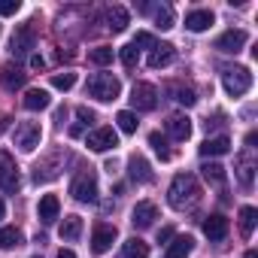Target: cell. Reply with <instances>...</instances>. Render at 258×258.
Here are the masks:
<instances>
[{"instance_id": "cell-22", "label": "cell", "mask_w": 258, "mask_h": 258, "mask_svg": "<svg viewBox=\"0 0 258 258\" xmlns=\"http://www.w3.org/2000/svg\"><path fill=\"white\" fill-rule=\"evenodd\" d=\"M204 234L210 240H225L228 237V219L225 216H210L204 219Z\"/></svg>"}, {"instance_id": "cell-3", "label": "cell", "mask_w": 258, "mask_h": 258, "mask_svg": "<svg viewBox=\"0 0 258 258\" xmlns=\"http://www.w3.org/2000/svg\"><path fill=\"white\" fill-rule=\"evenodd\" d=\"M222 85L231 97H243L252 88V73L249 67H225L222 70Z\"/></svg>"}, {"instance_id": "cell-46", "label": "cell", "mask_w": 258, "mask_h": 258, "mask_svg": "<svg viewBox=\"0 0 258 258\" xmlns=\"http://www.w3.org/2000/svg\"><path fill=\"white\" fill-rule=\"evenodd\" d=\"M243 258H258V252H255V249H249V252H246Z\"/></svg>"}, {"instance_id": "cell-27", "label": "cell", "mask_w": 258, "mask_h": 258, "mask_svg": "<svg viewBox=\"0 0 258 258\" xmlns=\"http://www.w3.org/2000/svg\"><path fill=\"white\" fill-rule=\"evenodd\" d=\"M149 146L155 149V155H158L161 161H170V158H173V149L167 146V137H161L158 131H152V134H149Z\"/></svg>"}, {"instance_id": "cell-29", "label": "cell", "mask_w": 258, "mask_h": 258, "mask_svg": "<svg viewBox=\"0 0 258 258\" xmlns=\"http://www.w3.org/2000/svg\"><path fill=\"white\" fill-rule=\"evenodd\" d=\"M22 240H25V234L19 228H0V249H16V246H22Z\"/></svg>"}, {"instance_id": "cell-13", "label": "cell", "mask_w": 258, "mask_h": 258, "mask_svg": "<svg viewBox=\"0 0 258 258\" xmlns=\"http://www.w3.org/2000/svg\"><path fill=\"white\" fill-rule=\"evenodd\" d=\"M127 173H131L134 182H143V185L155 179V173H152V167H149V161L143 155H134L131 161H127Z\"/></svg>"}, {"instance_id": "cell-33", "label": "cell", "mask_w": 258, "mask_h": 258, "mask_svg": "<svg viewBox=\"0 0 258 258\" xmlns=\"http://www.w3.org/2000/svg\"><path fill=\"white\" fill-rule=\"evenodd\" d=\"M115 121H118V131H124V134H134V131H137V124H140L137 115H134V112H127V109H121V112L115 115Z\"/></svg>"}, {"instance_id": "cell-39", "label": "cell", "mask_w": 258, "mask_h": 258, "mask_svg": "<svg viewBox=\"0 0 258 258\" xmlns=\"http://www.w3.org/2000/svg\"><path fill=\"white\" fill-rule=\"evenodd\" d=\"M131 46H146V49H155V37L143 31V34H137V37H134V43H131Z\"/></svg>"}, {"instance_id": "cell-40", "label": "cell", "mask_w": 258, "mask_h": 258, "mask_svg": "<svg viewBox=\"0 0 258 258\" xmlns=\"http://www.w3.org/2000/svg\"><path fill=\"white\" fill-rule=\"evenodd\" d=\"M225 112H213V118H207V131H216V127H222L225 124Z\"/></svg>"}, {"instance_id": "cell-5", "label": "cell", "mask_w": 258, "mask_h": 258, "mask_svg": "<svg viewBox=\"0 0 258 258\" xmlns=\"http://www.w3.org/2000/svg\"><path fill=\"white\" fill-rule=\"evenodd\" d=\"M40 140H43V127H40L37 121H22V124H16V146H19L22 152H34V149L40 146Z\"/></svg>"}, {"instance_id": "cell-7", "label": "cell", "mask_w": 258, "mask_h": 258, "mask_svg": "<svg viewBox=\"0 0 258 258\" xmlns=\"http://www.w3.org/2000/svg\"><path fill=\"white\" fill-rule=\"evenodd\" d=\"M131 103H134V109H140V112H152V109L158 106V91H155V85L137 82L134 91H131Z\"/></svg>"}, {"instance_id": "cell-21", "label": "cell", "mask_w": 258, "mask_h": 258, "mask_svg": "<svg viewBox=\"0 0 258 258\" xmlns=\"http://www.w3.org/2000/svg\"><path fill=\"white\" fill-rule=\"evenodd\" d=\"M127 25H131V16H127L124 7H109V10H106V28H109L112 34H121Z\"/></svg>"}, {"instance_id": "cell-6", "label": "cell", "mask_w": 258, "mask_h": 258, "mask_svg": "<svg viewBox=\"0 0 258 258\" xmlns=\"http://www.w3.org/2000/svg\"><path fill=\"white\" fill-rule=\"evenodd\" d=\"M19 185H22V179H19V170H16L13 155L10 152H0V188H4L7 195H16Z\"/></svg>"}, {"instance_id": "cell-17", "label": "cell", "mask_w": 258, "mask_h": 258, "mask_svg": "<svg viewBox=\"0 0 258 258\" xmlns=\"http://www.w3.org/2000/svg\"><path fill=\"white\" fill-rule=\"evenodd\" d=\"M58 213H61V204H58V198H55V195H43V198H40V207H37V216H40V222H43V225H52V222L58 219Z\"/></svg>"}, {"instance_id": "cell-18", "label": "cell", "mask_w": 258, "mask_h": 258, "mask_svg": "<svg viewBox=\"0 0 258 258\" xmlns=\"http://www.w3.org/2000/svg\"><path fill=\"white\" fill-rule=\"evenodd\" d=\"M213 13L210 10H191L188 16H185V28L188 31H195V34H201V31H207V28H213Z\"/></svg>"}, {"instance_id": "cell-36", "label": "cell", "mask_w": 258, "mask_h": 258, "mask_svg": "<svg viewBox=\"0 0 258 258\" xmlns=\"http://www.w3.org/2000/svg\"><path fill=\"white\" fill-rule=\"evenodd\" d=\"M52 85H55L58 91H70V88L76 85V73H55V76H52Z\"/></svg>"}, {"instance_id": "cell-47", "label": "cell", "mask_w": 258, "mask_h": 258, "mask_svg": "<svg viewBox=\"0 0 258 258\" xmlns=\"http://www.w3.org/2000/svg\"><path fill=\"white\" fill-rule=\"evenodd\" d=\"M4 216H7V204H4V201H0V219H4Z\"/></svg>"}, {"instance_id": "cell-35", "label": "cell", "mask_w": 258, "mask_h": 258, "mask_svg": "<svg viewBox=\"0 0 258 258\" xmlns=\"http://www.w3.org/2000/svg\"><path fill=\"white\" fill-rule=\"evenodd\" d=\"M118 58H121V64H124L127 70H131V67H137V61H140V49L127 43V46H121V49H118Z\"/></svg>"}, {"instance_id": "cell-32", "label": "cell", "mask_w": 258, "mask_h": 258, "mask_svg": "<svg viewBox=\"0 0 258 258\" xmlns=\"http://www.w3.org/2000/svg\"><path fill=\"white\" fill-rule=\"evenodd\" d=\"M170 94H173V100L182 103V106H195V103H198V97H195V91H191L188 85H170Z\"/></svg>"}, {"instance_id": "cell-34", "label": "cell", "mask_w": 258, "mask_h": 258, "mask_svg": "<svg viewBox=\"0 0 258 258\" xmlns=\"http://www.w3.org/2000/svg\"><path fill=\"white\" fill-rule=\"evenodd\" d=\"M88 61L97 64V67H106V64H112V49L109 46H97V49L88 52Z\"/></svg>"}, {"instance_id": "cell-31", "label": "cell", "mask_w": 258, "mask_h": 258, "mask_svg": "<svg viewBox=\"0 0 258 258\" xmlns=\"http://www.w3.org/2000/svg\"><path fill=\"white\" fill-rule=\"evenodd\" d=\"M155 28H158V31H170V28H173V7L161 4V7L155 10Z\"/></svg>"}, {"instance_id": "cell-43", "label": "cell", "mask_w": 258, "mask_h": 258, "mask_svg": "<svg viewBox=\"0 0 258 258\" xmlns=\"http://www.w3.org/2000/svg\"><path fill=\"white\" fill-rule=\"evenodd\" d=\"M103 170H106V173H109V176H112V173H115V170H118V161H115V158H112V161H106V164H103Z\"/></svg>"}, {"instance_id": "cell-23", "label": "cell", "mask_w": 258, "mask_h": 258, "mask_svg": "<svg viewBox=\"0 0 258 258\" xmlns=\"http://www.w3.org/2000/svg\"><path fill=\"white\" fill-rule=\"evenodd\" d=\"M195 249V240L185 234V237H173V243H167V258H188Z\"/></svg>"}, {"instance_id": "cell-45", "label": "cell", "mask_w": 258, "mask_h": 258, "mask_svg": "<svg viewBox=\"0 0 258 258\" xmlns=\"http://www.w3.org/2000/svg\"><path fill=\"white\" fill-rule=\"evenodd\" d=\"M58 258H76V255H73L70 249H61V252H58Z\"/></svg>"}, {"instance_id": "cell-20", "label": "cell", "mask_w": 258, "mask_h": 258, "mask_svg": "<svg viewBox=\"0 0 258 258\" xmlns=\"http://www.w3.org/2000/svg\"><path fill=\"white\" fill-rule=\"evenodd\" d=\"M228 152H231V140H228L225 134L210 137V140H204V146H201V155H204V158H216V155H228Z\"/></svg>"}, {"instance_id": "cell-42", "label": "cell", "mask_w": 258, "mask_h": 258, "mask_svg": "<svg viewBox=\"0 0 258 258\" xmlns=\"http://www.w3.org/2000/svg\"><path fill=\"white\" fill-rule=\"evenodd\" d=\"M31 67H34V70H43V67H46L43 55H31Z\"/></svg>"}, {"instance_id": "cell-10", "label": "cell", "mask_w": 258, "mask_h": 258, "mask_svg": "<svg viewBox=\"0 0 258 258\" xmlns=\"http://www.w3.org/2000/svg\"><path fill=\"white\" fill-rule=\"evenodd\" d=\"M112 243H115V228H112V225H97V228L91 231V252H94V255L109 252Z\"/></svg>"}, {"instance_id": "cell-38", "label": "cell", "mask_w": 258, "mask_h": 258, "mask_svg": "<svg viewBox=\"0 0 258 258\" xmlns=\"http://www.w3.org/2000/svg\"><path fill=\"white\" fill-rule=\"evenodd\" d=\"M22 10L19 0H0V16H16Z\"/></svg>"}, {"instance_id": "cell-30", "label": "cell", "mask_w": 258, "mask_h": 258, "mask_svg": "<svg viewBox=\"0 0 258 258\" xmlns=\"http://www.w3.org/2000/svg\"><path fill=\"white\" fill-rule=\"evenodd\" d=\"M255 222H258V213H255V207H243V210H240V234H243V237H252V231H255Z\"/></svg>"}, {"instance_id": "cell-25", "label": "cell", "mask_w": 258, "mask_h": 258, "mask_svg": "<svg viewBox=\"0 0 258 258\" xmlns=\"http://www.w3.org/2000/svg\"><path fill=\"white\" fill-rule=\"evenodd\" d=\"M61 240H67V243H73V240H79V234H82V219L79 216H67L64 222H61Z\"/></svg>"}, {"instance_id": "cell-26", "label": "cell", "mask_w": 258, "mask_h": 258, "mask_svg": "<svg viewBox=\"0 0 258 258\" xmlns=\"http://www.w3.org/2000/svg\"><path fill=\"white\" fill-rule=\"evenodd\" d=\"M201 173H204V179H207L210 185H225V179H228L225 167H222V164H216V161H207V164L201 167Z\"/></svg>"}, {"instance_id": "cell-48", "label": "cell", "mask_w": 258, "mask_h": 258, "mask_svg": "<svg viewBox=\"0 0 258 258\" xmlns=\"http://www.w3.org/2000/svg\"><path fill=\"white\" fill-rule=\"evenodd\" d=\"M31 258H40V255H31Z\"/></svg>"}, {"instance_id": "cell-37", "label": "cell", "mask_w": 258, "mask_h": 258, "mask_svg": "<svg viewBox=\"0 0 258 258\" xmlns=\"http://www.w3.org/2000/svg\"><path fill=\"white\" fill-rule=\"evenodd\" d=\"M76 118H79V127H85V124H91L97 115H94V109H88V106H79V109H76Z\"/></svg>"}, {"instance_id": "cell-9", "label": "cell", "mask_w": 258, "mask_h": 258, "mask_svg": "<svg viewBox=\"0 0 258 258\" xmlns=\"http://www.w3.org/2000/svg\"><path fill=\"white\" fill-rule=\"evenodd\" d=\"M85 146H88L91 152H109V149H115V146H118V134L112 131V127H97V131H91V134H88Z\"/></svg>"}, {"instance_id": "cell-8", "label": "cell", "mask_w": 258, "mask_h": 258, "mask_svg": "<svg viewBox=\"0 0 258 258\" xmlns=\"http://www.w3.org/2000/svg\"><path fill=\"white\" fill-rule=\"evenodd\" d=\"M34 43H37V34H34V25L28 22V25H19L16 28V34L10 40V49H13L16 58H22V55H28L34 49Z\"/></svg>"}, {"instance_id": "cell-12", "label": "cell", "mask_w": 258, "mask_h": 258, "mask_svg": "<svg viewBox=\"0 0 258 258\" xmlns=\"http://www.w3.org/2000/svg\"><path fill=\"white\" fill-rule=\"evenodd\" d=\"M158 219V207L152 201H140L134 210H131V222L134 228H152V222Z\"/></svg>"}, {"instance_id": "cell-2", "label": "cell", "mask_w": 258, "mask_h": 258, "mask_svg": "<svg viewBox=\"0 0 258 258\" xmlns=\"http://www.w3.org/2000/svg\"><path fill=\"white\" fill-rule=\"evenodd\" d=\"M85 88H88V94H91L94 100H100V103H109V100H115V97L121 94V82H118L112 73H94Z\"/></svg>"}, {"instance_id": "cell-1", "label": "cell", "mask_w": 258, "mask_h": 258, "mask_svg": "<svg viewBox=\"0 0 258 258\" xmlns=\"http://www.w3.org/2000/svg\"><path fill=\"white\" fill-rule=\"evenodd\" d=\"M167 201L173 210H191L198 201H201V185L191 173H179L173 176L170 188H167Z\"/></svg>"}, {"instance_id": "cell-28", "label": "cell", "mask_w": 258, "mask_h": 258, "mask_svg": "<svg viewBox=\"0 0 258 258\" xmlns=\"http://www.w3.org/2000/svg\"><path fill=\"white\" fill-rule=\"evenodd\" d=\"M124 258H149V243L140 237H131L124 243Z\"/></svg>"}, {"instance_id": "cell-41", "label": "cell", "mask_w": 258, "mask_h": 258, "mask_svg": "<svg viewBox=\"0 0 258 258\" xmlns=\"http://www.w3.org/2000/svg\"><path fill=\"white\" fill-rule=\"evenodd\" d=\"M173 240V228H161L158 231V243H170Z\"/></svg>"}, {"instance_id": "cell-24", "label": "cell", "mask_w": 258, "mask_h": 258, "mask_svg": "<svg viewBox=\"0 0 258 258\" xmlns=\"http://www.w3.org/2000/svg\"><path fill=\"white\" fill-rule=\"evenodd\" d=\"M0 82H4V88L16 91V88H22V85H25V73H22L16 64H7L4 70H0Z\"/></svg>"}, {"instance_id": "cell-4", "label": "cell", "mask_w": 258, "mask_h": 258, "mask_svg": "<svg viewBox=\"0 0 258 258\" xmlns=\"http://www.w3.org/2000/svg\"><path fill=\"white\" fill-rule=\"evenodd\" d=\"M70 195L79 204H94L97 201V176L91 170H82L73 182H70Z\"/></svg>"}, {"instance_id": "cell-19", "label": "cell", "mask_w": 258, "mask_h": 258, "mask_svg": "<svg viewBox=\"0 0 258 258\" xmlns=\"http://www.w3.org/2000/svg\"><path fill=\"white\" fill-rule=\"evenodd\" d=\"M22 103H25V109H31V112H40V109H46V106L52 103V97H49V91H46V88H28Z\"/></svg>"}, {"instance_id": "cell-14", "label": "cell", "mask_w": 258, "mask_h": 258, "mask_svg": "<svg viewBox=\"0 0 258 258\" xmlns=\"http://www.w3.org/2000/svg\"><path fill=\"white\" fill-rule=\"evenodd\" d=\"M176 61V49L173 46H167V43H155V49H152V55H149V67L152 70H161V67H170Z\"/></svg>"}, {"instance_id": "cell-16", "label": "cell", "mask_w": 258, "mask_h": 258, "mask_svg": "<svg viewBox=\"0 0 258 258\" xmlns=\"http://www.w3.org/2000/svg\"><path fill=\"white\" fill-rule=\"evenodd\" d=\"M234 170H237V179H240V185H243V188H252V179H255V158H252L249 152L237 158Z\"/></svg>"}, {"instance_id": "cell-44", "label": "cell", "mask_w": 258, "mask_h": 258, "mask_svg": "<svg viewBox=\"0 0 258 258\" xmlns=\"http://www.w3.org/2000/svg\"><path fill=\"white\" fill-rule=\"evenodd\" d=\"M10 121H13L10 115H0V134H4V131H7V127H10Z\"/></svg>"}, {"instance_id": "cell-11", "label": "cell", "mask_w": 258, "mask_h": 258, "mask_svg": "<svg viewBox=\"0 0 258 258\" xmlns=\"http://www.w3.org/2000/svg\"><path fill=\"white\" fill-rule=\"evenodd\" d=\"M246 40H249L246 31H234V28H231V31H225V34L216 40V49L225 52V55H237V52L246 46Z\"/></svg>"}, {"instance_id": "cell-15", "label": "cell", "mask_w": 258, "mask_h": 258, "mask_svg": "<svg viewBox=\"0 0 258 258\" xmlns=\"http://www.w3.org/2000/svg\"><path fill=\"white\" fill-rule=\"evenodd\" d=\"M164 127H167V134L173 140H188L191 137V118L188 115H170Z\"/></svg>"}]
</instances>
